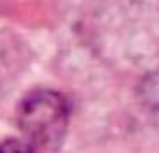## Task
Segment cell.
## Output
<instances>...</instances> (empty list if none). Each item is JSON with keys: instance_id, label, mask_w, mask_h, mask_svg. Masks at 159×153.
<instances>
[{"instance_id": "2", "label": "cell", "mask_w": 159, "mask_h": 153, "mask_svg": "<svg viewBox=\"0 0 159 153\" xmlns=\"http://www.w3.org/2000/svg\"><path fill=\"white\" fill-rule=\"evenodd\" d=\"M0 153H35L24 140H5V142H0Z\"/></svg>"}, {"instance_id": "1", "label": "cell", "mask_w": 159, "mask_h": 153, "mask_svg": "<svg viewBox=\"0 0 159 153\" xmlns=\"http://www.w3.org/2000/svg\"><path fill=\"white\" fill-rule=\"evenodd\" d=\"M18 125L35 153L55 151L68 125V105L52 90H35L18 107Z\"/></svg>"}]
</instances>
